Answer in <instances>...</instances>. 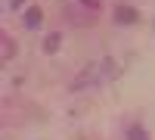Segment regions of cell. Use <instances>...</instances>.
Wrapping results in <instances>:
<instances>
[{
	"mask_svg": "<svg viewBox=\"0 0 155 140\" xmlns=\"http://www.w3.org/2000/svg\"><path fill=\"white\" fill-rule=\"evenodd\" d=\"M9 56H12V44L3 37V59H9Z\"/></svg>",
	"mask_w": 155,
	"mask_h": 140,
	"instance_id": "7",
	"label": "cell"
},
{
	"mask_svg": "<svg viewBox=\"0 0 155 140\" xmlns=\"http://www.w3.org/2000/svg\"><path fill=\"white\" fill-rule=\"evenodd\" d=\"M115 22H121V25L137 22V9L134 6H118V9H115Z\"/></svg>",
	"mask_w": 155,
	"mask_h": 140,
	"instance_id": "2",
	"label": "cell"
},
{
	"mask_svg": "<svg viewBox=\"0 0 155 140\" xmlns=\"http://www.w3.org/2000/svg\"><path fill=\"white\" fill-rule=\"evenodd\" d=\"M25 25H28V28H37V25H41V9L37 6H31L28 12H25Z\"/></svg>",
	"mask_w": 155,
	"mask_h": 140,
	"instance_id": "3",
	"label": "cell"
},
{
	"mask_svg": "<svg viewBox=\"0 0 155 140\" xmlns=\"http://www.w3.org/2000/svg\"><path fill=\"white\" fill-rule=\"evenodd\" d=\"M106 72H112V66L106 59H99V62H90V66L78 75V78L71 81V90H84V87H90V84H99L102 81V75Z\"/></svg>",
	"mask_w": 155,
	"mask_h": 140,
	"instance_id": "1",
	"label": "cell"
},
{
	"mask_svg": "<svg viewBox=\"0 0 155 140\" xmlns=\"http://www.w3.org/2000/svg\"><path fill=\"white\" fill-rule=\"evenodd\" d=\"M9 3H12V6H19V3H25V0H9Z\"/></svg>",
	"mask_w": 155,
	"mask_h": 140,
	"instance_id": "8",
	"label": "cell"
},
{
	"mask_svg": "<svg viewBox=\"0 0 155 140\" xmlns=\"http://www.w3.org/2000/svg\"><path fill=\"white\" fill-rule=\"evenodd\" d=\"M99 3H102V0H81V6H84V9H93V12L99 9Z\"/></svg>",
	"mask_w": 155,
	"mask_h": 140,
	"instance_id": "6",
	"label": "cell"
},
{
	"mask_svg": "<svg viewBox=\"0 0 155 140\" xmlns=\"http://www.w3.org/2000/svg\"><path fill=\"white\" fill-rule=\"evenodd\" d=\"M127 140H149V134L140 128V125H130V128H127Z\"/></svg>",
	"mask_w": 155,
	"mask_h": 140,
	"instance_id": "4",
	"label": "cell"
},
{
	"mask_svg": "<svg viewBox=\"0 0 155 140\" xmlns=\"http://www.w3.org/2000/svg\"><path fill=\"white\" fill-rule=\"evenodd\" d=\"M56 47H59V34H50L44 41V50H47V53H56Z\"/></svg>",
	"mask_w": 155,
	"mask_h": 140,
	"instance_id": "5",
	"label": "cell"
}]
</instances>
